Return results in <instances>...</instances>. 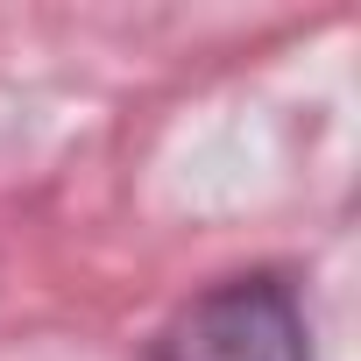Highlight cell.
Masks as SVG:
<instances>
[{
	"label": "cell",
	"mask_w": 361,
	"mask_h": 361,
	"mask_svg": "<svg viewBox=\"0 0 361 361\" xmlns=\"http://www.w3.org/2000/svg\"><path fill=\"white\" fill-rule=\"evenodd\" d=\"M156 361H312V326L283 276H227L170 312Z\"/></svg>",
	"instance_id": "obj_1"
}]
</instances>
